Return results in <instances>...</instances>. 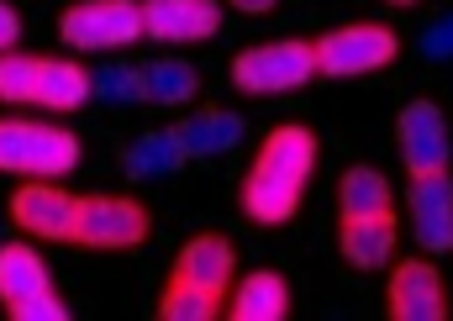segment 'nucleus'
Instances as JSON below:
<instances>
[{
  "instance_id": "obj_1",
  "label": "nucleus",
  "mask_w": 453,
  "mask_h": 321,
  "mask_svg": "<svg viewBox=\"0 0 453 321\" xmlns=\"http://www.w3.org/2000/svg\"><path fill=\"white\" fill-rule=\"evenodd\" d=\"M317 158H322V142L311 126H301V121L274 126L242 174V216L253 226H285L301 211V195L317 174Z\"/></svg>"
},
{
  "instance_id": "obj_22",
  "label": "nucleus",
  "mask_w": 453,
  "mask_h": 321,
  "mask_svg": "<svg viewBox=\"0 0 453 321\" xmlns=\"http://www.w3.org/2000/svg\"><path fill=\"white\" fill-rule=\"evenodd\" d=\"M90 90L111 106H137L142 101V69L137 64H101V74H90Z\"/></svg>"
},
{
  "instance_id": "obj_23",
  "label": "nucleus",
  "mask_w": 453,
  "mask_h": 321,
  "mask_svg": "<svg viewBox=\"0 0 453 321\" xmlns=\"http://www.w3.org/2000/svg\"><path fill=\"white\" fill-rule=\"evenodd\" d=\"M32 53H16L5 48L0 53V106H27L32 101Z\"/></svg>"
},
{
  "instance_id": "obj_3",
  "label": "nucleus",
  "mask_w": 453,
  "mask_h": 321,
  "mask_svg": "<svg viewBox=\"0 0 453 321\" xmlns=\"http://www.w3.org/2000/svg\"><path fill=\"white\" fill-rule=\"evenodd\" d=\"M317 80V53L306 37H280V42H253L232 58V90L269 101V96H296Z\"/></svg>"
},
{
  "instance_id": "obj_27",
  "label": "nucleus",
  "mask_w": 453,
  "mask_h": 321,
  "mask_svg": "<svg viewBox=\"0 0 453 321\" xmlns=\"http://www.w3.org/2000/svg\"><path fill=\"white\" fill-rule=\"evenodd\" d=\"M237 11H248V16H264V11H274V0H232Z\"/></svg>"
},
{
  "instance_id": "obj_28",
  "label": "nucleus",
  "mask_w": 453,
  "mask_h": 321,
  "mask_svg": "<svg viewBox=\"0 0 453 321\" xmlns=\"http://www.w3.org/2000/svg\"><path fill=\"white\" fill-rule=\"evenodd\" d=\"M385 5H417V0H385Z\"/></svg>"
},
{
  "instance_id": "obj_12",
  "label": "nucleus",
  "mask_w": 453,
  "mask_h": 321,
  "mask_svg": "<svg viewBox=\"0 0 453 321\" xmlns=\"http://www.w3.org/2000/svg\"><path fill=\"white\" fill-rule=\"evenodd\" d=\"M169 279H185L206 295H226V285L237 279V242L226 232H196L180 253H174V269Z\"/></svg>"
},
{
  "instance_id": "obj_13",
  "label": "nucleus",
  "mask_w": 453,
  "mask_h": 321,
  "mask_svg": "<svg viewBox=\"0 0 453 321\" xmlns=\"http://www.w3.org/2000/svg\"><path fill=\"white\" fill-rule=\"evenodd\" d=\"M401 248V226L390 211H369V216H338V253L348 269H385Z\"/></svg>"
},
{
  "instance_id": "obj_14",
  "label": "nucleus",
  "mask_w": 453,
  "mask_h": 321,
  "mask_svg": "<svg viewBox=\"0 0 453 321\" xmlns=\"http://www.w3.org/2000/svg\"><path fill=\"white\" fill-rule=\"evenodd\" d=\"M90 69L80 58H37L32 64V106L69 116V111L90 106Z\"/></svg>"
},
{
  "instance_id": "obj_7",
  "label": "nucleus",
  "mask_w": 453,
  "mask_h": 321,
  "mask_svg": "<svg viewBox=\"0 0 453 321\" xmlns=\"http://www.w3.org/2000/svg\"><path fill=\"white\" fill-rule=\"evenodd\" d=\"M385 311L390 321H449V279L433 258H390L385 264Z\"/></svg>"
},
{
  "instance_id": "obj_19",
  "label": "nucleus",
  "mask_w": 453,
  "mask_h": 321,
  "mask_svg": "<svg viewBox=\"0 0 453 321\" xmlns=\"http://www.w3.org/2000/svg\"><path fill=\"white\" fill-rule=\"evenodd\" d=\"M201 96V74L185 58H153L142 69V101L148 106H190Z\"/></svg>"
},
{
  "instance_id": "obj_9",
  "label": "nucleus",
  "mask_w": 453,
  "mask_h": 321,
  "mask_svg": "<svg viewBox=\"0 0 453 321\" xmlns=\"http://www.w3.org/2000/svg\"><path fill=\"white\" fill-rule=\"evenodd\" d=\"M74 206L80 195H69L58 180H27L5 201L11 221L37 242H74Z\"/></svg>"
},
{
  "instance_id": "obj_26",
  "label": "nucleus",
  "mask_w": 453,
  "mask_h": 321,
  "mask_svg": "<svg viewBox=\"0 0 453 321\" xmlns=\"http://www.w3.org/2000/svg\"><path fill=\"white\" fill-rule=\"evenodd\" d=\"M16 42H21V16H16V5L0 0V53L16 48Z\"/></svg>"
},
{
  "instance_id": "obj_18",
  "label": "nucleus",
  "mask_w": 453,
  "mask_h": 321,
  "mask_svg": "<svg viewBox=\"0 0 453 321\" xmlns=\"http://www.w3.org/2000/svg\"><path fill=\"white\" fill-rule=\"evenodd\" d=\"M395 190L374 164H348L338 180V216H369V211H390Z\"/></svg>"
},
{
  "instance_id": "obj_15",
  "label": "nucleus",
  "mask_w": 453,
  "mask_h": 321,
  "mask_svg": "<svg viewBox=\"0 0 453 321\" xmlns=\"http://www.w3.org/2000/svg\"><path fill=\"white\" fill-rule=\"evenodd\" d=\"M226 317L232 321H285L290 317V285L280 269H253L226 285Z\"/></svg>"
},
{
  "instance_id": "obj_2",
  "label": "nucleus",
  "mask_w": 453,
  "mask_h": 321,
  "mask_svg": "<svg viewBox=\"0 0 453 321\" xmlns=\"http://www.w3.org/2000/svg\"><path fill=\"white\" fill-rule=\"evenodd\" d=\"M85 158L80 137L53 126V121H21L0 116V174H27V180H64Z\"/></svg>"
},
{
  "instance_id": "obj_6",
  "label": "nucleus",
  "mask_w": 453,
  "mask_h": 321,
  "mask_svg": "<svg viewBox=\"0 0 453 321\" xmlns=\"http://www.w3.org/2000/svg\"><path fill=\"white\" fill-rule=\"evenodd\" d=\"M153 232V211L132 195H80L74 206V242L96 253H127L142 248Z\"/></svg>"
},
{
  "instance_id": "obj_20",
  "label": "nucleus",
  "mask_w": 453,
  "mask_h": 321,
  "mask_svg": "<svg viewBox=\"0 0 453 321\" xmlns=\"http://www.w3.org/2000/svg\"><path fill=\"white\" fill-rule=\"evenodd\" d=\"M180 164H185V153H180V142H174L169 126H164V132H142V137L127 142V153H121L127 180H164V174H180Z\"/></svg>"
},
{
  "instance_id": "obj_17",
  "label": "nucleus",
  "mask_w": 453,
  "mask_h": 321,
  "mask_svg": "<svg viewBox=\"0 0 453 321\" xmlns=\"http://www.w3.org/2000/svg\"><path fill=\"white\" fill-rule=\"evenodd\" d=\"M37 290H53L42 253L32 242H5L0 248V306H16V301H27Z\"/></svg>"
},
{
  "instance_id": "obj_5",
  "label": "nucleus",
  "mask_w": 453,
  "mask_h": 321,
  "mask_svg": "<svg viewBox=\"0 0 453 321\" xmlns=\"http://www.w3.org/2000/svg\"><path fill=\"white\" fill-rule=\"evenodd\" d=\"M58 37L74 53H121L142 37L137 0H74L58 16Z\"/></svg>"
},
{
  "instance_id": "obj_24",
  "label": "nucleus",
  "mask_w": 453,
  "mask_h": 321,
  "mask_svg": "<svg viewBox=\"0 0 453 321\" xmlns=\"http://www.w3.org/2000/svg\"><path fill=\"white\" fill-rule=\"evenodd\" d=\"M5 317H11V321H69V306H64L53 290H37V295H27V301L5 306Z\"/></svg>"
},
{
  "instance_id": "obj_10",
  "label": "nucleus",
  "mask_w": 453,
  "mask_h": 321,
  "mask_svg": "<svg viewBox=\"0 0 453 321\" xmlns=\"http://www.w3.org/2000/svg\"><path fill=\"white\" fill-rule=\"evenodd\" d=\"M137 11H142V37L169 42V48L211 42L222 32V5L217 0H137Z\"/></svg>"
},
{
  "instance_id": "obj_11",
  "label": "nucleus",
  "mask_w": 453,
  "mask_h": 321,
  "mask_svg": "<svg viewBox=\"0 0 453 321\" xmlns=\"http://www.w3.org/2000/svg\"><path fill=\"white\" fill-rule=\"evenodd\" d=\"M406 211H411V232L422 242V253H453V174H411L406 190Z\"/></svg>"
},
{
  "instance_id": "obj_8",
  "label": "nucleus",
  "mask_w": 453,
  "mask_h": 321,
  "mask_svg": "<svg viewBox=\"0 0 453 321\" xmlns=\"http://www.w3.org/2000/svg\"><path fill=\"white\" fill-rule=\"evenodd\" d=\"M395 148L406 174H438L453 158V132L449 116L438 111V101H406L395 116Z\"/></svg>"
},
{
  "instance_id": "obj_21",
  "label": "nucleus",
  "mask_w": 453,
  "mask_h": 321,
  "mask_svg": "<svg viewBox=\"0 0 453 321\" xmlns=\"http://www.w3.org/2000/svg\"><path fill=\"white\" fill-rule=\"evenodd\" d=\"M158 317L164 321H211L222 317V295H206L185 279H169L164 295H158Z\"/></svg>"
},
{
  "instance_id": "obj_25",
  "label": "nucleus",
  "mask_w": 453,
  "mask_h": 321,
  "mask_svg": "<svg viewBox=\"0 0 453 321\" xmlns=\"http://www.w3.org/2000/svg\"><path fill=\"white\" fill-rule=\"evenodd\" d=\"M422 53L427 58H453V16H443L438 27L422 32Z\"/></svg>"
},
{
  "instance_id": "obj_16",
  "label": "nucleus",
  "mask_w": 453,
  "mask_h": 321,
  "mask_svg": "<svg viewBox=\"0 0 453 321\" xmlns=\"http://www.w3.org/2000/svg\"><path fill=\"white\" fill-rule=\"evenodd\" d=\"M174 132V142H180V153L185 158H217L226 148H237V137H242V116L226 106H196L180 126H169Z\"/></svg>"
},
{
  "instance_id": "obj_4",
  "label": "nucleus",
  "mask_w": 453,
  "mask_h": 321,
  "mask_svg": "<svg viewBox=\"0 0 453 321\" xmlns=\"http://www.w3.org/2000/svg\"><path fill=\"white\" fill-rule=\"evenodd\" d=\"M317 53V74L327 80H364V74H380L395 64L401 53V37L385 27V21H348V27H333L311 42Z\"/></svg>"
}]
</instances>
